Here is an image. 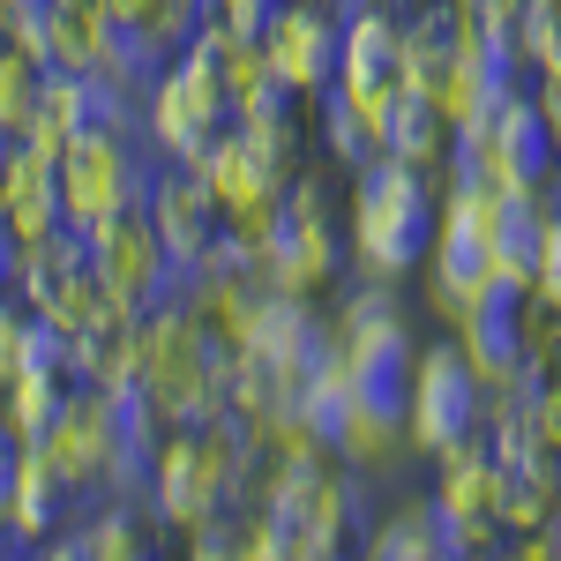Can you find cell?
Wrapping results in <instances>:
<instances>
[{"label": "cell", "mask_w": 561, "mask_h": 561, "mask_svg": "<svg viewBox=\"0 0 561 561\" xmlns=\"http://www.w3.org/2000/svg\"><path fill=\"white\" fill-rule=\"evenodd\" d=\"M53 187H60V225L68 232H90L98 217L142 210V158L128 150L121 121H90L76 142H60L53 158Z\"/></svg>", "instance_id": "5b68a950"}, {"label": "cell", "mask_w": 561, "mask_h": 561, "mask_svg": "<svg viewBox=\"0 0 561 561\" xmlns=\"http://www.w3.org/2000/svg\"><path fill=\"white\" fill-rule=\"evenodd\" d=\"M479 412H486V389H479L465 345L457 337L412 345V367H404V434H412V449L442 457V449L472 442Z\"/></svg>", "instance_id": "277c9868"}, {"label": "cell", "mask_w": 561, "mask_h": 561, "mask_svg": "<svg viewBox=\"0 0 561 561\" xmlns=\"http://www.w3.org/2000/svg\"><path fill=\"white\" fill-rule=\"evenodd\" d=\"M195 173L210 180V195H217V210L232 217V210H248V203H270V195H285V173L262 158L255 142H248V128L232 121V128L217 135L210 150L195 158Z\"/></svg>", "instance_id": "5bb4252c"}, {"label": "cell", "mask_w": 561, "mask_h": 561, "mask_svg": "<svg viewBox=\"0 0 561 561\" xmlns=\"http://www.w3.org/2000/svg\"><path fill=\"white\" fill-rule=\"evenodd\" d=\"M83 255H90V270H98V285L113 293L121 307H142L150 300H165L173 293V255H165V240H158V225L142 210H121V217H98L83 232Z\"/></svg>", "instance_id": "8fae6325"}, {"label": "cell", "mask_w": 561, "mask_h": 561, "mask_svg": "<svg viewBox=\"0 0 561 561\" xmlns=\"http://www.w3.org/2000/svg\"><path fill=\"white\" fill-rule=\"evenodd\" d=\"M225 128H232L225 68H217V53L203 38H187L173 60L158 68V83H150V142H158L173 165H195Z\"/></svg>", "instance_id": "3957f363"}, {"label": "cell", "mask_w": 561, "mask_h": 561, "mask_svg": "<svg viewBox=\"0 0 561 561\" xmlns=\"http://www.w3.org/2000/svg\"><path fill=\"white\" fill-rule=\"evenodd\" d=\"M105 15L121 31H135L150 53H180L203 23V0H105Z\"/></svg>", "instance_id": "ffe728a7"}, {"label": "cell", "mask_w": 561, "mask_h": 561, "mask_svg": "<svg viewBox=\"0 0 561 561\" xmlns=\"http://www.w3.org/2000/svg\"><path fill=\"white\" fill-rule=\"evenodd\" d=\"M135 352H142V375H135V397L158 412V420H210L225 412V389H232V352L210 345V330L195 322L187 300H150L135 314Z\"/></svg>", "instance_id": "7a4b0ae2"}, {"label": "cell", "mask_w": 561, "mask_h": 561, "mask_svg": "<svg viewBox=\"0 0 561 561\" xmlns=\"http://www.w3.org/2000/svg\"><path fill=\"white\" fill-rule=\"evenodd\" d=\"M142 547H150V539H142V517H135V510H105V517L90 524V539H83V561H135L142 554Z\"/></svg>", "instance_id": "603a6c76"}, {"label": "cell", "mask_w": 561, "mask_h": 561, "mask_svg": "<svg viewBox=\"0 0 561 561\" xmlns=\"http://www.w3.org/2000/svg\"><path fill=\"white\" fill-rule=\"evenodd\" d=\"M375 561H434L449 554V531H442V517H434V502H397L389 517L367 524V539H359Z\"/></svg>", "instance_id": "ac0fdd59"}, {"label": "cell", "mask_w": 561, "mask_h": 561, "mask_svg": "<svg viewBox=\"0 0 561 561\" xmlns=\"http://www.w3.org/2000/svg\"><path fill=\"white\" fill-rule=\"evenodd\" d=\"M60 397H68V367L31 359L15 382L0 389V427L15 434V442H38V434L53 427V412H60Z\"/></svg>", "instance_id": "d6986e66"}, {"label": "cell", "mask_w": 561, "mask_h": 561, "mask_svg": "<svg viewBox=\"0 0 561 561\" xmlns=\"http://www.w3.org/2000/svg\"><path fill=\"white\" fill-rule=\"evenodd\" d=\"M337 270H345V248H337V217H330V187L307 173L285 180V195H277V240H270V255H262L255 277L270 285H285V293H330L337 285Z\"/></svg>", "instance_id": "52a82bcc"}, {"label": "cell", "mask_w": 561, "mask_h": 561, "mask_svg": "<svg viewBox=\"0 0 561 561\" xmlns=\"http://www.w3.org/2000/svg\"><path fill=\"white\" fill-rule=\"evenodd\" d=\"M434 187L420 165H404V158H389L375 150L359 180H352V210H345V255L375 277V285H397V277H412L434 248Z\"/></svg>", "instance_id": "6da1fadb"}, {"label": "cell", "mask_w": 561, "mask_h": 561, "mask_svg": "<svg viewBox=\"0 0 561 561\" xmlns=\"http://www.w3.org/2000/svg\"><path fill=\"white\" fill-rule=\"evenodd\" d=\"M531 293H539V300H561V217H547V232H539V270H531Z\"/></svg>", "instance_id": "484cf974"}, {"label": "cell", "mask_w": 561, "mask_h": 561, "mask_svg": "<svg viewBox=\"0 0 561 561\" xmlns=\"http://www.w3.org/2000/svg\"><path fill=\"white\" fill-rule=\"evenodd\" d=\"M38 83H45V60H38V53H23L15 38H0V142H15V135L31 128V113H38Z\"/></svg>", "instance_id": "44dd1931"}, {"label": "cell", "mask_w": 561, "mask_h": 561, "mask_svg": "<svg viewBox=\"0 0 561 561\" xmlns=\"http://www.w3.org/2000/svg\"><path fill=\"white\" fill-rule=\"evenodd\" d=\"M442 472H434V517L449 531V554H479V547H494V531H502V457L486 449V442H457V449H442L434 457Z\"/></svg>", "instance_id": "30bf717a"}, {"label": "cell", "mask_w": 561, "mask_h": 561, "mask_svg": "<svg viewBox=\"0 0 561 561\" xmlns=\"http://www.w3.org/2000/svg\"><path fill=\"white\" fill-rule=\"evenodd\" d=\"M561 165V142L539 121V98L502 90L486 113H472L457 128V173H479L494 187H547V173Z\"/></svg>", "instance_id": "8992f818"}, {"label": "cell", "mask_w": 561, "mask_h": 561, "mask_svg": "<svg viewBox=\"0 0 561 561\" xmlns=\"http://www.w3.org/2000/svg\"><path fill=\"white\" fill-rule=\"evenodd\" d=\"M367 83H397V23L382 8H359L337 31V90H367Z\"/></svg>", "instance_id": "e0dca14e"}, {"label": "cell", "mask_w": 561, "mask_h": 561, "mask_svg": "<svg viewBox=\"0 0 561 561\" xmlns=\"http://www.w3.org/2000/svg\"><path fill=\"white\" fill-rule=\"evenodd\" d=\"M90 121H98V76H68V68H45V83H38V113H31L23 142H31L38 158H60V142H76Z\"/></svg>", "instance_id": "9a60e30c"}, {"label": "cell", "mask_w": 561, "mask_h": 561, "mask_svg": "<svg viewBox=\"0 0 561 561\" xmlns=\"http://www.w3.org/2000/svg\"><path fill=\"white\" fill-rule=\"evenodd\" d=\"M0 23H8V0H0Z\"/></svg>", "instance_id": "4316f807"}, {"label": "cell", "mask_w": 561, "mask_h": 561, "mask_svg": "<svg viewBox=\"0 0 561 561\" xmlns=\"http://www.w3.org/2000/svg\"><path fill=\"white\" fill-rule=\"evenodd\" d=\"M68 494H76V486L38 457V442H23V457H15V494H8V531H15V539H45V531H60Z\"/></svg>", "instance_id": "2e32d148"}, {"label": "cell", "mask_w": 561, "mask_h": 561, "mask_svg": "<svg viewBox=\"0 0 561 561\" xmlns=\"http://www.w3.org/2000/svg\"><path fill=\"white\" fill-rule=\"evenodd\" d=\"M142 217L158 225V240H165V255L173 270H203V262L225 248V210H217L210 180L195 173V165H165V173L142 187Z\"/></svg>", "instance_id": "4fadbf2b"}, {"label": "cell", "mask_w": 561, "mask_h": 561, "mask_svg": "<svg viewBox=\"0 0 561 561\" xmlns=\"http://www.w3.org/2000/svg\"><path fill=\"white\" fill-rule=\"evenodd\" d=\"M337 8L330 0H277L270 23H262V60L270 76L293 90V98H314V90L337 83Z\"/></svg>", "instance_id": "7c38bea8"}, {"label": "cell", "mask_w": 561, "mask_h": 561, "mask_svg": "<svg viewBox=\"0 0 561 561\" xmlns=\"http://www.w3.org/2000/svg\"><path fill=\"white\" fill-rule=\"evenodd\" d=\"M270 8H277V0H203V23L225 31V38H262Z\"/></svg>", "instance_id": "cb8c5ba5"}, {"label": "cell", "mask_w": 561, "mask_h": 561, "mask_svg": "<svg viewBox=\"0 0 561 561\" xmlns=\"http://www.w3.org/2000/svg\"><path fill=\"white\" fill-rule=\"evenodd\" d=\"M285 539H293V561H322V554H345L352 539V472L337 457H307V465H285L277 457V479L262 494Z\"/></svg>", "instance_id": "9c48e42d"}, {"label": "cell", "mask_w": 561, "mask_h": 561, "mask_svg": "<svg viewBox=\"0 0 561 561\" xmlns=\"http://www.w3.org/2000/svg\"><path fill=\"white\" fill-rule=\"evenodd\" d=\"M457 15H465L472 31H486V38H510V23L524 15V0H457Z\"/></svg>", "instance_id": "d4e9b609"}, {"label": "cell", "mask_w": 561, "mask_h": 561, "mask_svg": "<svg viewBox=\"0 0 561 561\" xmlns=\"http://www.w3.org/2000/svg\"><path fill=\"white\" fill-rule=\"evenodd\" d=\"M31 345H38V307L23 293H0V389L31 367Z\"/></svg>", "instance_id": "7402d4cb"}, {"label": "cell", "mask_w": 561, "mask_h": 561, "mask_svg": "<svg viewBox=\"0 0 561 561\" xmlns=\"http://www.w3.org/2000/svg\"><path fill=\"white\" fill-rule=\"evenodd\" d=\"M38 457L68 486H98V479H142V465L128 457V427H121V397H105L98 382L68 389L53 427L38 434Z\"/></svg>", "instance_id": "ba28073f"}]
</instances>
